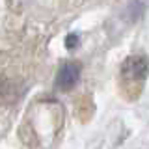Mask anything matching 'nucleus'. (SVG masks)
Here are the masks:
<instances>
[{
	"label": "nucleus",
	"instance_id": "nucleus-1",
	"mask_svg": "<svg viewBox=\"0 0 149 149\" xmlns=\"http://www.w3.org/2000/svg\"><path fill=\"white\" fill-rule=\"evenodd\" d=\"M147 71H149L147 58H143V56H129L121 65V73H119L123 90L127 93L134 91L138 95L143 82H146Z\"/></svg>",
	"mask_w": 149,
	"mask_h": 149
},
{
	"label": "nucleus",
	"instance_id": "nucleus-2",
	"mask_svg": "<svg viewBox=\"0 0 149 149\" xmlns=\"http://www.w3.org/2000/svg\"><path fill=\"white\" fill-rule=\"evenodd\" d=\"M78 78H80V65L74 62H67L60 67L58 74H56V86L62 91H69L77 86Z\"/></svg>",
	"mask_w": 149,
	"mask_h": 149
},
{
	"label": "nucleus",
	"instance_id": "nucleus-3",
	"mask_svg": "<svg viewBox=\"0 0 149 149\" xmlns=\"http://www.w3.org/2000/svg\"><path fill=\"white\" fill-rule=\"evenodd\" d=\"M65 43H67V49H74V47L78 45V36H77V34H71V36H67Z\"/></svg>",
	"mask_w": 149,
	"mask_h": 149
}]
</instances>
